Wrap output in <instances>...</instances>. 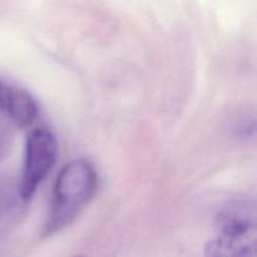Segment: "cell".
Segmentation results:
<instances>
[{"instance_id":"obj_3","label":"cell","mask_w":257,"mask_h":257,"mask_svg":"<svg viewBox=\"0 0 257 257\" xmlns=\"http://www.w3.org/2000/svg\"><path fill=\"white\" fill-rule=\"evenodd\" d=\"M57 161V141L48 128L39 127L29 133L25 143L19 187L25 200L32 198L35 191L49 175Z\"/></svg>"},{"instance_id":"obj_5","label":"cell","mask_w":257,"mask_h":257,"mask_svg":"<svg viewBox=\"0 0 257 257\" xmlns=\"http://www.w3.org/2000/svg\"><path fill=\"white\" fill-rule=\"evenodd\" d=\"M27 202L20 192L19 181L0 176V233L12 228L24 212Z\"/></svg>"},{"instance_id":"obj_1","label":"cell","mask_w":257,"mask_h":257,"mask_svg":"<svg viewBox=\"0 0 257 257\" xmlns=\"http://www.w3.org/2000/svg\"><path fill=\"white\" fill-rule=\"evenodd\" d=\"M97 172L85 160L65 165L58 175L53 191L49 218L43 236H52L69 227L84 211L97 190Z\"/></svg>"},{"instance_id":"obj_4","label":"cell","mask_w":257,"mask_h":257,"mask_svg":"<svg viewBox=\"0 0 257 257\" xmlns=\"http://www.w3.org/2000/svg\"><path fill=\"white\" fill-rule=\"evenodd\" d=\"M0 113L13 125L28 127L38 117V105L29 93L0 78Z\"/></svg>"},{"instance_id":"obj_2","label":"cell","mask_w":257,"mask_h":257,"mask_svg":"<svg viewBox=\"0 0 257 257\" xmlns=\"http://www.w3.org/2000/svg\"><path fill=\"white\" fill-rule=\"evenodd\" d=\"M218 235L206 247L210 256L250 255L256 246L255 202L238 197L222 206L217 218Z\"/></svg>"},{"instance_id":"obj_6","label":"cell","mask_w":257,"mask_h":257,"mask_svg":"<svg viewBox=\"0 0 257 257\" xmlns=\"http://www.w3.org/2000/svg\"><path fill=\"white\" fill-rule=\"evenodd\" d=\"M14 142L13 123L0 113V162L9 156Z\"/></svg>"}]
</instances>
